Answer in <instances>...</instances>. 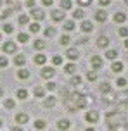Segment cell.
Returning a JSON list of instances; mask_svg holds the SVG:
<instances>
[{"label":"cell","mask_w":128,"mask_h":131,"mask_svg":"<svg viewBox=\"0 0 128 131\" xmlns=\"http://www.w3.org/2000/svg\"><path fill=\"white\" fill-rule=\"evenodd\" d=\"M2 50L5 53H14V52H17V45H16L14 41H5L4 47H2Z\"/></svg>","instance_id":"obj_1"},{"label":"cell","mask_w":128,"mask_h":131,"mask_svg":"<svg viewBox=\"0 0 128 131\" xmlns=\"http://www.w3.org/2000/svg\"><path fill=\"white\" fill-rule=\"evenodd\" d=\"M102 62H104V60H102V57H101V55H94V57L90 59V64H92V67H94L95 71L102 67Z\"/></svg>","instance_id":"obj_2"},{"label":"cell","mask_w":128,"mask_h":131,"mask_svg":"<svg viewBox=\"0 0 128 131\" xmlns=\"http://www.w3.org/2000/svg\"><path fill=\"white\" fill-rule=\"evenodd\" d=\"M85 119H87L88 123H92V124H94V123L99 121V112H97V111H88L87 116H85Z\"/></svg>","instance_id":"obj_3"},{"label":"cell","mask_w":128,"mask_h":131,"mask_svg":"<svg viewBox=\"0 0 128 131\" xmlns=\"http://www.w3.org/2000/svg\"><path fill=\"white\" fill-rule=\"evenodd\" d=\"M54 74H55L54 67H43V69H42V76H43L45 79H50Z\"/></svg>","instance_id":"obj_4"},{"label":"cell","mask_w":128,"mask_h":131,"mask_svg":"<svg viewBox=\"0 0 128 131\" xmlns=\"http://www.w3.org/2000/svg\"><path fill=\"white\" fill-rule=\"evenodd\" d=\"M31 16H33L36 21H42L43 17H45V12H43L42 9H33V10H31Z\"/></svg>","instance_id":"obj_5"},{"label":"cell","mask_w":128,"mask_h":131,"mask_svg":"<svg viewBox=\"0 0 128 131\" xmlns=\"http://www.w3.org/2000/svg\"><path fill=\"white\" fill-rule=\"evenodd\" d=\"M69 126H71V123H69L67 119H61V121H57V128H59L61 131L69 129Z\"/></svg>","instance_id":"obj_6"},{"label":"cell","mask_w":128,"mask_h":131,"mask_svg":"<svg viewBox=\"0 0 128 131\" xmlns=\"http://www.w3.org/2000/svg\"><path fill=\"white\" fill-rule=\"evenodd\" d=\"M16 121H17L19 124H26L28 121H29V117H28V114L21 112V114H17V116H16Z\"/></svg>","instance_id":"obj_7"},{"label":"cell","mask_w":128,"mask_h":131,"mask_svg":"<svg viewBox=\"0 0 128 131\" xmlns=\"http://www.w3.org/2000/svg\"><path fill=\"white\" fill-rule=\"evenodd\" d=\"M126 21V14L125 12H116L114 14V23H120V24H123Z\"/></svg>","instance_id":"obj_8"},{"label":"cell","mask_w":128,"mask_h":131,"mask_svg":"<svg viewBox=\"0 0 128 131\" xmlns=\"http://www.w3.org/2000/svg\"><path fill=\"white\" fill-rule=\"evenodd\" d=\"M95 19L99 21V23H104V21L107 19V16H106V10H97V12H95Z\"/></svg>","instance_id":"obj_9"},{"label":"cell","mask_w":128,"mask_h":131,"mask_svg":"<svg viewBox=\"0 0 128 131\" xmlns=\"http://www.w3.org/2000/svg\"><path fill=\"white\" fill-rule=\"evenodd\" d=\"M52 19L54 21H62L64 19V12H62V10H52Z\"/></svg>","instance_id":"obj_10"},{"label":"cell","mask_w":128,"mask_h":131,"mask_svg":"<svg viewBox=\"0 0 128 131\" xmlns=\"http://www.w3.org/2000/svg\"><path fill=\"white\" fill-rule=\"evenodd\" d=\"M101 93H104V95H107V93H111V85H109L107 81H104V83H101Z\"/></svg>","instance_id":"obj_11"},{"label":"cell","mask_w":128,"mask_h":131,"mask_svg":"<svg viewBox=\"0 0 128 131\" xmlns=\"http://www.w3.org/2000/svg\"><path fill=\"white\" fill-rule=\"evenodd\" d=\"M97 45L101 47V48H106V47L109 45V38H106V36H101V38L97 40Z\"/></svg>","instance_id":"obj_12"},{"label":"cell","mask_w":128,"mask_h":131,"mask_svg":"<svg viewBox=\"0 0 128 131\" xmlns=\"http://www.w3.org/2000/svg\"><path fill=\"white\" fill-rule=\"evenodd\" d=\"M17 78L19 79H28L29 78V71H28V69H19V71H17Z\"/></svg>","instance_id":"obj_13"},{"label":"cell","mask_w":128,"mask_h":131,"mask_svg":"<svg viewBox=\"0 0 128 131\" xmlns=\"http://www.w3.org/2000/svg\"><path fill=\"white\" fill-rule=\"evenodd\" d=\"M24 62H26V59H24V55H16V57H14V64L16 66H24Z\"/></svg>","instance_id":"obj_14"},{"label":"cell","mask_w":128,"mask_h":131,"mask_svg":"<svg viewBox=\"0 0 128 131\" xmlns=\"http://www.w3.org/2000/svg\"><path fill=\"white\" fill-rule=\"evenodd\" d=\"M35 62H36V64H40V66H43L45 62H47V57H45L43 53H38V55L35 57Z\"/></svg>","instance_id":"obj_15"},{"label":"cell","mask_w":128,"mask_h":131,"mask_svg":"<svg viewBox=\"0 0 128 131\" xmlns=\"http://www.w3.org/2000/svg\"><path fill=\"white\" fill-rule=\"evenodd\" d=\"M81 29L85 33H90L92 29H94V26H92V23H88V21H83V24H81Z\"/></svg>","instance_id":"obj_16"},{"label":"cell","mask_w":128,"mask_h":131,"mask_svg":"<svg viewBox=\"0 0 128 131\" xmlns=\"http://www.w3.org/2000/svg\"><path fill=\"white\" fill-rule=\"evenodd\" d=\"M64 71H66L67 74H73V72L76 71V66H74L73 62H69V64H66V67H64Z\"/></svg>","instance_id":"obj_17"},{"label":"cell","mask_w":128,"mask_h":131,"mask_svg":"<svg viewBox=\"0 0 128 131\" xmlns=\"http://www.w3.org/2000/svg\"><path fill=\"white\" fill-rule=\"evenodd\" d=\"M123 67H125L123 62H113V71H114V72H121Z\"/></svg>","instance_id":"obj_18"},{"label":"cell","mask_w":128,"mask_h":131,"mask_svg":"<svg viewBox=\"0 0 128 131\" xmlns=\"http://www.w3.org/2000/svg\"><path fill=\"white\" fill-rule=\"evenodd\" d=\"M66 55H67V57H69L71 60H76V59H78V55H80V53L76 52V50H73V48H71V50H67V53H66Z\"/></svg>","instance_id":"obj_19"},{"label":"cell","mask_w":128,"mask_h":131,"mask_svg":"<svg viewBox=\"0 0 128 131\" xmlns=\"http://www.w3.org/2000/svg\"><path fill=\"white\" fill-rule=\"evenodd\" d=\"M35 48L36 50H43L45 48V40H36L35 41Z\"/></svg>","instance_id":"obj_20"},{"label":"cell","mask_w":128,"mask_h":131,"mask_svg":"<svg viewBox=\"0 0 128 131\" xmlns=\"http://www.w3.org/2000/svg\"><path fill=\"white\" fill-rule=\"evenodd\" d=\"M45 126H47V123H45L43 119H38V121H35V128H36V129H43Z\"/></svg>","instance_id":"obj_21"},{"label":"cell","mask_w":128,"mask_h":131,"mask_svg":"<svg viewBox=\"0 0 128 131\" xmlns=\"http://www.w3.org/2000/svg\"><path fill=\"white\" fill-rule=\"evenodd\" d=\"M106 57L111 59V60H114L116 57H118V52H116V50H107V52H106Z\"/></svg>","instance_id":"obj_22"},{"label":"cell","mask_w":128,"mask_h":131,"mask_svg":"<svg viewBox=\"0 0 128 131\" xmlns=\"http://www.w3.org/2000/svg\"><path fill=\"white\" fill-rule=\"evenodd\" d=\"M35 97H38V98H42V97H45V90L43 88H35Z\"/></svg>","instance_id":"obj_23"},{"label":"cell","mask_w":128,"mask_h":131,"mask_svg":"<svg viewBox=\"0 0 128 131\" xmlns=\"http://www.w3.org/2000/svg\"><path fill=\"white\" fill-rule=\"evenodd\" d=\"M4 105H5L7 109H14V107H16V102H14L12 98H7L5 102H4Z\"/></svg>","instance_id":"obj_24"},{"label":"cell","mask_w":128,"mask_h":131,"mask_svg":"<svg viewBox=\"0 0 128 131\" xmlns=\"http://www.w3.org/2000/svg\"><path fill=\"white\" fill-rule=\"evenodd\" d=\"M54 105H55V98L54 97L45 98V107H54Z\"/></svg>","instance_id":"obj_25"},{"label":"cell","mask_w":128,"mask_h":131,"mask_svg":"<svg viewBox=\"0 0 128 131\" xmlns=\"http://www.w3.org/2000/svg\"><path fill=\"white\" fill-rule=\"evenodd\" d=\"M26 97H28V92L24 90V88H21V90H17V98H21V100H24Z\"/></svg>","instance_id":"obj_26"},{"label":"cell","mask_w":128,"mask_h":131,"mask_svg":"<svg viewBox=\"0 0 128 131\" xmlns=\"http://www.w3.org/2000/svg\"><path fill=\"white\" fill-rule=\"evenodd\" d=\"M83 16H85V12H83L81 9L74 10V14H73V17H74V19H83Z\"/></svg>","instance_id":"obj_27"},{"label":"cell","mask_w":128,"mask_h":131,"mask_svg":"<svg viewBox=\"0 0 128 131\" xmlns=\"http://www.w3.org/2000/svg\"><path fill=\"white\" fill-rule=\"evenodd\" d=\"M28 38H29V36H28L26 33H19V35H17V40H19L21 43H26V41H28Z\"/></svg>","instance_id":"obj_28"},{"label":"cell","mask_w":128,"mask_h":131,"mask_svg":"<svg viewBox=\"0 0 128 131\" xmlns=\"http://www.w3.org/2000/svg\"><path fill=\"white\" fill-rule=\"evenodd\" d=\"M29 31H31V33H38V31H40V24H38V23L29 24Z\"/></svg>","instance_id":"obj_29"},{"label":"cell","mask_w":128,"mask_h":131,"mask_svg":"<svg viewBox=\"0 0 128 131\" xmlns=\"http://www.w3.org/2000/svg\"><path fill=\"white\" fill-rule=\"evenodd\" d=\"M69 41H71V36H69V35H62L61 36V43L62 45H69Z\"/></svg>","instance_id":"obj_30"},{"label":"cell","mask_w":128,"mask_h":131,"mask_svg":"<svg viewBox=\"0 0 128 131\" xmlns=\"http://www.w3.org/2000/svg\"><path fill=\"white\" fill-rule=\"evenodd\" d=\"M52 62H54V66H61L62 64V57H61V55H54Z\"/></svg>","instance_id":"obj_31"},{"label":"cell","mask_w":128,"mask_h":131,"mask_svg":"<svg viewBox=\"0 0 128 131\" xmlns=\"http://www.w3.org/2000/svg\"><path fill=\"white\" fill-rule=\"evenodd\" d=\"M64 29H66V31H71V29H74V23H73V21H67L66 24H64Z\"/></svg>","instance_id":"obj_32"},{"label":"cell","mask_w":128,"mask_h":131,"mask_svg":"<svg viewBox=\"0 0 128 131\" xmlns=\"http://www.w3.org/2000/svg\"><path fill=\"white\" fill-rule=\"evenodd\" d=\"M28 23H29L28 16H19V24H28Z\"/></svg>","instance_id":"obj_33"},{"label":"cell","mask_w":128,"mask_h":131,"mask_svg":"<svg viewBox=\"0 0 128 131\" xmlns=\"http://www.w3.org/2000/svg\"><path fill=\"white\" fill-rule=\"evenodd\" d=\"M71 83L73 85H81V76H73L71 78Z\"/></svg>","instance_id":"obj_34"},{"label":"cell","mask_w":128,"mask_h":131,"mask_svg":"<svg viewBox=\"0 0 128 131\" xmlns=\"http://www.w3.org/2000/svg\"><path fill=\"white\" fill-rule=\"evenodd\" d=\"M116 83H118V86H121V88H123V86H126L128 81H126V78H118V81H116Z\"/></svg>","instance_id":"obj_35"},{"label":"cell","mask_w":128,"mask_h":131,"mask_svg":"<svg viewBox=\"0 0 128 131\" xmlns=\"http://www.w3.org/2000/svg\"><path fill=\"white\" fill-rule=\"evenodd\" d=\"M54 35H55L54 28H47V29H45V36H54Z\"/></svg>","instance_id":"obj_36"},{"label":"cell","mask_w":128,"mask_h":131,"mask_svg":"<svg viewBox=\"0 0 128 131\" xmlns=\"http://www.w3.org/2000/svg\"><path fill=\"white\" fill-rule=\"evenodd\" d=\"M87 78L90 79V81H94V79H97V72H95V71H90L87 74Z\"/></svg>","instance_id":"obj_37"},{"label":"cell","mask_w":128,"mask_h":131,"mask_svg":"<svg viewBox=\"0 0 128 131\" xmlns=\"http://www.w3.org/2000/svg\"><path fill=\"white\" fill-rule=\"evenodd\" d=\"M120 36H128V28L126 26L120 28Z\"/></svg>","instance_id":"obj_38"},{"label":"cell","mask_w":128,"mask_h":131,"mask_svg":"<svg viewBox=\"0 0 128 131\" xmlns=\"http://www.w3.org/2000/svg\"><path fill=\"white\" fill-rule=\"evenodd\" d=\"M7 64H9V60H7V57H0V67H5Z\"/></svg>","instance_id":"obj_39"},{"label":"cell","mask_w":128,"mask_h":131,"mask_svg":"<svg viewBox=\"0 0 128 131\" xmlns=\"http://www.w3.org/2000/svg\"><path fill=\"white\" fill-rule=\"evenodd\" d=\"M61 7H62V9H71L73 4H71V2H61Z\"/></svg>","instance_id":"obj_40"},{"label":"cell","mask_w":128,"mask_h":131,"mask_svg":"<svg viewBox=\"0 0 128 131\" xmlns=\"http://www.w3.org/2000/svg\"><path fill=\"white\" fill-rule=\"evenodd\" d=\"M4 31H5V33H12L14 28L11 26V24H4Z\"/></svg>","instance_id":"obj_41"},{"label":"cell","mask_w":128,"mask_h":131,"mask_svg":"<svg viewBox=\"0 0 128 131\" xmlns=\"http://www.w3.org/2000/svg\"><path fill=\"white\" fill-rule=\"evenodd\" d=\"M47 90H55V83H52V81L47 83Z\"/></svg>","instance_id":"obj_42"},{"label":"cell","mask_w":128,"mask_h":131,"mask_svg":"<svg viewBox=\"0 0 128 131\" xmlns=\"http://www.w3.org/2000/svg\"><path fill=\"white\" fill-rule=\"evenodd\" d=\"M78 4H80L81 7H85V5H90V2H88V0H80Z\"/></svg>","instance_id":"obj_43"},{"label":"cell","mask_w":128,"mask_h":131,"mask_svg":"<svg viewBox=\"0 0 128 131\" xmlns=\"http://www.w3.org/2000/svg\"><path fill=\"white\" fill-rule=\"evenodd\" d=\"M26 5L28 7H35V2H33V0H31V2H26Z\"/></svg>","instance_id":"obj_44"},{"label":"cell","mask_w":128,"mask_h":131,"mask_svg":"<svg viewBox=\"0 0 128 131\" xmlns=\"http://www.w3.org/2000/svg\"><path fill=\"white\" fill-rule=\"evenodd\" d=\"M12 131H23V128H17V126H14V128H12Z\"/></svg>","instance_id":"obj_45"},{"label":"cell","mask_w":128,"mask_h":131,"mask_svg":"<svg viewBox=\"0 0 128 131\" xmlns=\"http://www.w3.org/2000/svg\"><path fill=\"white\" fill-rule=\"evenodd\" d=\"M125 47H126V48H128V40H125Z\"/></svg>","instance_id":"obj_46"},{"label":"cell","mask_w":128,"mask_h":131,"mask_svg":"<svg viewBox=\"0 0 128 131\" xmlns=\"http://www.w3.org/2000/svg\"><path fill=\"white\" fill-rule=\"evenodd\" d=\"M2 95H4V90H2V88H0V97H2Z\"/></svg>","instance_id":"obj_47"},{"label":"cell","mask_w":128,"mask_h":131,"mask_svg":"<svg viewBox=\"0 0 128 131\" xmlns=\"http://www.w3.org/2000/svg\"><path fill=\"white\" fill-rule=\"evenodd\" d=\"M87 131H95V129H94V128H88V129H87Z\"/></svg>","instance_id":"obj_48"},{"label":"cell","mask_w":128,"mask_h":131,"mask_svg":"<svg viewBox=\"0 0 128 131\" xmlns=\"http://www.w3.org/2000/svg\"><path fill=\"white\" fill-rule=\"evenodd\" d=\"M0 128H2V121H0Z\"/></svg>","instance_id":"obj_49"},{"label":"cell","mask_w":128,"mask_h":131,"mask_svg":"<svg viewBox=\"0 0 128 131\" xmlns=\"http://www.w3.org/2000/svg\"><path fill=\"white\" fill-rule=\"evenodd\" d=\"M0 38H2V33H0Z\"/></svg>","instance_id":"obj_50"}]
</instances>
